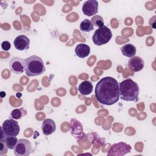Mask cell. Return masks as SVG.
Instances as JSON below:
<instances>
[{
  "instance_id": "obj_9",
  "label": "cell",
  "mask_w": 156,
  "mask_h": 156,
  "mask_svg": "<svg viewBox=\"0 0 156 156\" xmlns=\"http://www.w3.org/2000/svg\"><path fill=\"white\" fill-rule=\"evenodd\" d=\"M11 71L16 74H20L24 71V60L18 57H13L9 62Z\"/></svg>"
},
{
  "instance_id": "obj_14",
  "label": "cell",
  "mask_w": 156,
  "mask_h": 156,
  "mask_svg": "<svg viewBox=\"0 0 156 156\" xmlns=\"http://www.w3.org/2000/svg\"><path fill=\"white\" fill-rule=\"evenodd\" d=\"M93 88V85L90 81L85 80L79 85L78 90L81 94L88 95L92 92Z\"/></svg>"
},
{
  "instance_id": "obj_22",
  "label": "cell",
  "mask_w": 156,
  "mask_h": 156,
  "mask_svg": "<svg viewBox=\"0 0 156 156\" xmlns=\"http://www.w3.org/2000/svg\"><path fill=\"white\" fill-rule=\"evenodd\" d=\"M155 18L156 16L154 15L149 20V25L154 29H155L156 28V23H155Z\"/></svg>"
},
{
  "instance_id": "obj_21",
  "label": "cell",
  "mask_w": 156,
  "mask_h": 156,
  "mask_svg": "<svg viewBox=\"0 0 156 156\" xmlns=\"http://www.w3.org/2000/svg\"><path fill=\"white\" fill-rule=\"evenodd\" d=\"M11 48V44L9 41H4L1 44V48L3 51H7Z\"/></svg>"
},
{
  "instance_id": "obj_20",
  "label": "cell",
  "mask_w": 156,
  "mask_h": 156,
  "mask_svg": "<svg viewBox=\"0 0 156 156\" xmlns=\"http://www.w3.org/2000/svg\"><path fill=\"white\" fill-rule=\"evenodd\" d=\"M8 147L4 140H0V156L5 155L7 152Z\"/></svg>"
},
{
  "instance_id": "obj_2",
  "label": "cell",
  "mask_w": 156,
  "mask_h": 156,
  "mask_svg": "<svg viewBox=\"0 0 156 156\" xmlns=\"http://www.w3.org/2000/svg\"><path fill=\"white\" fill-rule=\"evenodd\" d=\"M119 96L125 101H138L140 88L138 85L131 79L124 80L119 84Z\"/></svg>"
},
{
  "instance_id": "obj_15",
  "label": "cell",
  "mask_w": 156,
  "mask_h": 156,
  "mask_svg": "<svg viewBox=\"0 0 156 156\" xmlns=\"http://www.w3.org/2000/svg\"><path fill=\"white\" fill-rule=\"evenodd\" d=\"M121 52L123 55L127 57H132L136 54V48L134 45L130 43L124 44L121 48Z\"/></svg>"
},
{
  "instance_id": "obj_16",
  "label": "cell",
  "mask_w": 156,
  "mask_h": 156,
  "mask_svg": "<svg viewBox=\"0 0 156 156\" xmlns=\"http://www.w3.org/2000/svg\"><path fill=\"white\" fill-rule=\"evenodd\" d=\"M27 115V110L23 108H16L12 111L10 113V118L14 119L15 120L20 119L23 116Z\"/></svg>"
},
{
  "instance_id": "obj_23",
  "label": "cell",
  "mask_w": 156,
  "mask_h": 156,
  "mask_svg": "<svg viewBox=\"0 0 156 156\" xmlns=\"http://www.w3.org/2000/svg\"><path fill=\"white\" fill-rule=\"evenodd\" d=\"M0 95H1V97L2 98H4V97L5 96L6 94H5V93L4 91H1V93H0Z\"/></svg>"
},
{
  "instance_id": "obj_4",
  "label": "cell",
  "mask_w": 156,
  "mask_h": 156,
  "mask_svg": "<svg viewBox=\"0 0 156 156\" xmlns=\"http://www.w3.org/2000/svg\"><path fill=\"white\" fill-rule=\"evenodd\" d=\"M112 37V33L110 29L107 26H104L95 30L92 40L95 45L101 46L107 43Z\"/></svg>"
},
{
  "instance_id": "obj_10",
  "label": "cell",
  "mask_w": 156,
  "mask_h": 156,
  "mask_svg": "<svg viewBox=\"0 0 156 156\" xmlns=\"http://www.w3.org/2000/svg\"><path fill=\"white\" fill-rule=\"evenodd\" d=\"M15 48L18 51H26L29 48L30 40L24 35H21L15 38L13 41Z\"/></svg>"
},
{
  "instance_id": "obj_13",
  "label": "cell",
  "mask_w": 156,
  "mask_h": 156,
  "mask_svg": "<svg viewBox=\"0 0 156 156\" xmlns=\"http://www.w3.org/2000/svg\"><path fill=\"white\" fill-rule=\"evenodd\" d=\"M74 51L77 57L83 58L90 54V47L85 43H80L76 46Z\"/></svg>"
},
{
  "instance_id": "obj_7",
  "label": "cell",
  "mask_w": 156,
  "mask_h": 156,
  "mask_svg": "<svg viewBox=\"0 0 156 156\" xmlns=\"http://www.w3.org/2000/svg\"><path fill=\"white\" fill-rule=\"evenodd\" d=\"M131 151V146L124 143L119 142L113 144L109 149L107 155L109 156H122Z\"/></svg>"
},
{
  "instance_id": "obj_11",
  "label": "cell",
  "mask_w": 156,
  "mask_h": 156,
  "mask_svg": "<svg viewBox=\"0 0 156 156\" xmlns=\"http://www.w3.org/2000/svg\"><path fill=\"white\" fill-rule=\"evenodd\" d=\"M144 66L143 59L139 56L130 57L128 62L129 68L133 72H138L143 69Z\"/></svg>"
},
{
  "instance_id": "obj_6",
  "label": "cell",
  "mask_w": 156,
  "mask_h": 156,
  "mask_svg": "<svg viewBox=\"0 0 156 156\" xmlns=\"http://www.w3.org/2000/svg\"><path fill=\"white\" fill-rule=\"evenodd\" d=\"M5 136H16L20 130L18 122L14 119H6L2 123L1 126Z\"/></svg>"
},
{
  "instance_id": "obj_17",
  "label": "cell",
  "mask_w": 156,
  "mask_h": 156,
  "mask_svg": "<svg viewBox=\"0 0 156 156\" xmlns=\"http://www.w3.org/2000/svg\"><path fill=\"white\" fill-rule=\"evenodd\" d=\"M94 29V25L91 20L85 19L82 21L80 24V29L81 31L89 32L93 30Z\"/></svg>"
},
{
  "instance_id": "obj_18",
  "label": "cell",
  "mask_w": 156,
  "mask_h": 156,
  "mask_svg": "<svg viewBox=\"0 0 156 156\" xmlns=\"http://www.w3.org/2000/svg\"><path fill=\"white\" fill-rule=\"evenodd\" d=\"M3 140L5 143L7 147L10 149H14L18 141V138L13 136H5Z\"/></svg>"
},
{
  "instance_id": "obj_1",
  "label": "cell",
  "mask_w": 156,
  "mask_h": 156,
  "mask_svg": "<svg viewBox=\"0 0 156 156\" xmlns=\"http://www.w3.org/2000/svg\"><path fill=\"white\" fill-rule=\"evenodd\" d=\"M95 96L102 104L112 105L119 99V87L117 80L110 76L101 79L95 87Z\"/></svg>"
},
{
  "instance_id": "obj_24",
  "label": "cell",
  "mask_w": 156,
  "mask_h": 156,
  "mask_svg": "<svg viewBox=\"0 0 156 156\" xmlns=\"http://www.w3.org/2000/svg\"><path fill=\"white\" fill-rule=\"evenodd\" d=\"M16 97H17L18 98H20L22 96V94H21V93H17L16 94Z\"/></svg>"
},
{
  "instance_id": "obj_19",
  "label": "cell",
  "mask_w": 156,
  "mask_h": 156,
  "mask_svg": "<svg viewBox=\"0 0 156 156\" xmlns=\"http://www.w3.org/2000/svg\"><path fill=\"white\" fill-rule=\"evenodd\" d=\"M91 21L93 23V25L96 27H101L104 26L103 18H102V17H101L99 15H94V16H93Z\"/></svg>"
},
{
  "instance_id": "obj_8",
  "label": "cell",
  "mask_w": 156,
  "mask_h": 156,
  "mask_svg": "<svg viewBox=\"0 0 156 156\" xmlns=\"http://www.w3.org/2000/svg\"><path fill=\"white\" fill-rule=\"evenodd\" d=\"M82 10L86 16L94 15L98 12V2L96 0H88L83 4Z\"/></svg>"
},
{
  "instance_id": "obj_5",
  "label": "cell",
  "mask_w": 156,
  "mask_h": 156,
  "mask_svg": "<svg viewBox=\"0 0 156 156\" xmlns=\"http://www.w3.org/2000/svg\"><path fill=\"white\" fill-rule=\"evenodd\" d=\"M32 152L31 143L26 140L21 138L14 148V154L16 156H28Z\"/></svg>"
},
{
  "instance_id": "obj_12",
  "label": "cell",
  "mask_w": 156,
  "mask_h": 156,
  "mask_svg": "<svg viewBox=\"0 0 156 156\" xmlns=\"http://www.w3.org/2000/svg\"><path fill=\"white\" fill-rule=\"evenodd\" d=\"M41 130L44 135H49L52 134L56 130L55 122L49 118L45 119L42 122Z\"/></svg>"
},
{
  "instance_id": "obj_3",
  "label": "cell",
  "mask_w": 156,
  "mask_h": 156,
  "mask_svg": "<svg viewBox=\"0 0 156 156\" xmlns=\"http://www.w3.org/2000/svg\"><path fill=\"white\" fill-rule=\"evenodd\" d=\"M24 71L29 77L37 76L46 71L43 60L36 55H31L24 60Z\"/></svg>"
}]
</instances>
